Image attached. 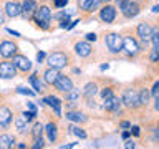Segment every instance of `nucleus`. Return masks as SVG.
<instances>
[{"label": "nucleus", "mask_w": 159, "mask_h": 149, "mask_svg": "<svg viewBox=\"0 0 159 149\" xmlns=\"http://www.w3.org/2000/svg\"><path fill=\"white\" fill-rule=\"evenodd\" d=\"M52 18H53V13H52V8L48 7L47 3H42L38 5L37 8H35V12L32 15V18L35 23H37V28L43 30V32H47V30L52 28Z\"/></svg>", "instance_id": "1"}, {"label": "nucleus", "mask_w": 159, "mask_h": 149, "mask_svg": "<svg viewBox=\"0 0 159 149\" xmlns=\"http://www.w3.org/2000/svg\"><path fill=\"white\" fill-rule=\"evenodd\" d=\"M121 37H123L121 38V53H124L128 58H138L143 52L141 42L136 37H133V33H129V32L121 35Z\"/></svg>", "instance_id": "2"}, {"label": "nucleus", "mask_w": 159, "mask_h": 149, "mask_svg": "<svg viewBox=\"0 0 159 149\" xmlns=\"http://www.w3.org/2000/svg\"><path fill=\"white\" fill-rule=\"evenodd\" d=\"M45 58H47L45 63H47L48 66L57 68V70H63L71 63V55H70L68 52H63V50H57V52L48 53Z\"/></svg>", "instance_id": "3"}, {"label": "nucleus", "mask_w": 159, "mask_h": 149, "mask_svg": "<svg viewBox=\"0 0 159 149\" xmlns=\"http://www.w3.org/2000/svg\"><path fill=\"white\" fill-rule=\"evenodd\" d=\"M119 99H121V106H124L128 111H139V108H141L136 88H124L121 91Z\"/></svg>", "instance_id": "4"}, {"label": "nucleus", "mask_w": 159, "mask_h": 149, "mask_svg": "<svg viewBox=\"0 0 159 149\" xmlns=\"http://www.w3.org/2000/svg\"><path fill=\"white\" fill-rule=\"evenodd\" d=\"M121 33L118 32H108L103 38L104 47L108 48V52L111 55H119L121 53Z\"/></svg>", "instance_id": "5"}, {"label": "nucleus", "mask_w": 159, "mask_h": 149, "mask_svg": "<svg viewBox=\"0 0 159 149\" xmlns=\"http://www.w3.org/2000/svg\"><path fill=\"white\" fill-rule=\"evenodd\" d=\"M116 15H118V8L114 7V5L106 3V5H101V7L98 8V18L106 25L113 23L114 20H116Z\"/></svg>", "instance_id": "6"}, {"label": "nucleus", "mask_w": 159, "mask_h": 149, "mask_svg": "<svg viewBox=\"0 0 159 149\" xmlns=\"http://www.w3.org/2000/svg\"><path fill=\"white\" fill-rule=\"evenodd\" d=\"M151 32H152V27L149 25L148 22H141L136 25L134 28V33H136V38L141 42L143 47H148L149 43V37H151Z\"/></svg>", "instance_id": "7"}, {"label": "nucleus", "mask_w": 159, "mask_h": 149, "mask_svg": "<svg viewBox=\"0 0 159 149\" xmlns=\"http://www.w3.org/2000/svg\"><path fill=\"white\" fill-rule=\"evenodd\" d=\"M10 60H12V63L15 65L17 71H20V73H25V74L32 71V66H33V65H32V61H30V60H28L27 56H25V55L15 53V55H13V56L10 58Z\"/></svg>", "instance_id": "8"}, {"label": "nucleus", "mask_w": 159, "mask_h": 149, "mask_svg": "<svg viewBox=\"0 0 159 149\" xmlns=\"http://www.w3.org/2000/svg\"><path fill=\"white\" fill-rule=\"evenodd\" d=\"M52 86L57 89L58 93H61V94H65L66 91H70V89H71L75 84H73V79L68 76V74H63V73H60L58 74V78L55 79L53 81V84Z\"/></svg>", "instance_id": "9"}, {"label": "nucleus", "mask_w": 159, "mask_h": 149, "mask_svg": "<svg viewBox=\"0 0 159 149\" xmlns=\"http://www.w3.org/2000/svg\"><path fill=\"white\" fill-rule=\"evenodd\" d=\"M119 12H121L123 18L131 20V18L136 17V15H139V12H141V3H139V0H129Z\"/></svg>", "instance_id": "10"}, {"label": "nucleus", "mask_w": 159, "mask_h": 149, "mask_svg": "<svg viewBox=\"0 0 159 149\" xmlns=\"http://www.w3.org/2000/svg\"><path fill=\"white\" fill-rule=\"evenodd\" d=\"M18 74L17 68H15V65L12 63V60H7L3 58L2 61H0V78L3 79H12Z\"/></svg>", "instance_id": "11"}, {"label": "nucleus", "mask_w": 159, "mask_h": 149, "mask_svg": "<svg viewBox=\"0 0 159 149\" xmlns=\"http://www.w3.org/2000/svg\"><path fill=\"white\" fill-rule=\"evenodd\" d=\"M76 5H78V8L81 13L89 15V13L96 12V10L103 5V2L101 0H76Z\"/></svg>", "instance_id": "12"}, {"label": "nucleus", "mask_w": 159, "mask_h": 149, "mask_svg": "<svg viewBox=\"0 0 159 149\" xmlns=\"http://www.w3.org/2000/svg\"><path fill=\"white\" fill-rule=\"evenodd\" d=\"M17 52H18V45L13 40H3V42H0V56L2 58L10 60Z\"/></svg>", "instance_id": "13"}, {"label": "nucleus", "mask_w": 159, "mask_h": 149, "mask_svg": "<svg viewBox=\"0 0 159 149\" xmlns=\"http://www.w3.org/2000/svg\"><path fill=\"white\" fill-rule=\"evenodd\" d=\"M73 52L78 58L84 60V58H89L93 55V47L89 42H86V40H84V42H76L73 47Z\"/></svg>", "instance_id": "14"}, {"label": "nucleus", "mask_w": 159, "mask_h": 149, "mask_svg": "<svg viewBox=\"0 0 159 149\" xmlns=\"http://www.w3.org/2000/svg\"><path fill=\"white\" fill-rule=\"evenodd\" d=\"M103 109H104L106 113H111L113 116H118V114L121 113V99H119V96H116V94H114L113 98L104 99Z\"/></svg>", "instance_id": "15"}, {"label": "nucleus", "mask_w": 159, "mask_h": 149, "mask_svg": "<svg viewBox=\"0 0 159 149\" xmlns=\"http://www.w3.org/2000/svg\"><path fill=\"white\" fill-rule=\"evenodd\" d=\"M3 12L7 15V18H17L20 17V12H22V5H20L18 0H7L3 5Z\"/></svg>", "instance_id": "16"}, {"label": "nucleus", "mask_w": 159, "mask_h": 149, "mask_svg": "<svg viewBox=\"0 0 159 149\" xmlns=\"http://www.w3.org/2000/svg\"><path fill=\"white\" fill-rule=\"evenodd\" d=\"M43 131L47 133L48 141L50 142H58V134H60V128L58 123L55 119H48L47 124H43Z\"/></svg>", "instance_id": "17"}, {"label": "nucleus", "mask_w": 159, "mask_h": 149, "mask_svg": "<svg viewBox=\"0 0 159 149\" xmlns=\"http://www.w3.org/2000/svg\"><path fill=\"white\" fill-rule=\"evenodd\" d=\"M80 98H81V91L80 88H71L70 91L65 93V104L70 108V109H76V104L80 103Z\"/></svg>", "instance_id": "18"}, {"label": "nucleus", "mask_w": 159, "mask_h": 149, "mask_svg": "<svg viewBox=\"0 0 159 149\" xmlns=\"http://www.w3.org/2000/svg\"><path fill=\"white\" fill-rule=\"evenodd\" d=\"M13 123V111L7 104H0V128L7 129Z\"/></svg>", "instance_id": "19"}, {"label": "nucleus", "mask_w": 159, "mask_h": 149, "mask_svg": "<svg viewBox=\"0 0 159 149\" xmlns=\"http://www.w3.org/2000/svg\"><path fill=\"white\" fill-rule=\"evenodd\" d=\"M28 81H30V84L33 86L35 93H38V94H45V91H47V86H48V84L43 81V78L40 76V74L32 73V74H30V78H28Z\"/></svg>", "instance_id": "20"}, {"label": "nucleus", "mask_w": 159, "mask_h": 149, "mask_svg": "<svg viewBox=\"0 0 159 149\" xmlns=\"http://www.w3.org/2000/svg\"><path fill=\"white\" fill-rule=\"evenodd\" d=\"M20 5H22L20 17H23L25 20H30V18H32V15H33V12H35V8L38 7V2H37V0H23Z\"/></svg>", "instance_id": "21"}, {"label": "nucleus", "mask_w": 159, "mask_h": 149, "mask_svg": "<svg viewBox=\"0 0 159 149\" xmlns=\"http://www.w3.org/2000/svg\"><path fill=\"white\" fill-rule=\"evenodd\" d=\"M43 103L53 109V113L57 114V118L61 116V104H63V101H61L60 98L53 96V94H50V96H45V98H43Z\"/></svg>", "instance_id": "22"}, {"label": "nucleus", "mask_w": 159, "mask_h": 149, "mask_svg": "<svg viewBox=\"0 0 159 149\" xmlns=\"http://www.w3.org/2000/svg\"><path fill=\"white\" fill-rule=\"evenodd\" d=\"M65 118H66L68 121L78 123V124H84L88 121V116L83 111H80V109H68L66 114H65Z\"/></svg>", "instance_id": "23"}, {"label": "nucleus", "mask_w": 159, "mask_h": 149, "mask_svg": "<svg viewBox=\"0 0 159 149\" xmlns=\"http://www.w3.org/2000/svg\"><path fill=\"white\" fill-rule=\"evenodd\" d=\"M98 91H99L98 83H96V81H89V83H86V84L83 86L81 96H83L84 99H91V98H94V96L98 94Z\"/></svg>", "instance_id": "24"}, {"label": "nucleus", "mask_w": 159, "mask_h": 149, "mask_svg": "<svg viewBox=\"0 0 159 149\" xmlns=\"http://www.w3.org/2000/svg\"><path fill=\"white\" fill-rule=\"evenodd\" d=\"M136 93H138V99H139L141 108H148L149 104H151V94H149V89L146 86H139L136 89Z\"/></svg>", "instance_id": "25"}, {"label": "nucleus", "mask_w": 159, "mask_h": 149, "mask_svg": "<svg viewBox=\"0 0 159 149\" xmlns=\"http://www.w3.org/2000/svg\"><path fill=\"white\" fill-rule=\"evenodd\" d=\"M13 124H15V129H17V133H18V134H27V133L30 131L28 121L23 118V114H22V116H17V118H15Z\"/></svg>", "instance_id": "26"}, {"label": "nucleus", "mask_w": 159, "mask_h": 149, "mask_svg": "<svg viewBox=\"0 0 159 149\" xmlns=\"http://www.w3.org/2000/svg\"><path fill=\"white\" fill-rule=\"evenodd\" d=\"M15 147V136L8 133L0 134V149H10Z\"/></svg>", "instance_id": "27"}, {"label": "nucleus", "mask_w": 159, "mask_h": 149, "mask_svg": "<svg viewBox=\"0 0 159 149\" xmlns=\"http://www.w3.org/2000/svg\"><path fill=\"white\" fill-rule=\"evenodd\" d=\"M58 74H60V70L48 66V68L43 71V76H42V78H43V81L47 83V84H53V81L58 78Z\"/></svg>", "instance_id": "28"}, {"label": "nucleus", "mask_w": 159, "mask_h": 149, "mask_svg": "<svg viewBox=\"0 0 159 149\" xmlns=\"http://www.w3.org/2000/svg\"><path fill=\"white\" fill-rule=\"evenodd\" d=\"M30 136H32V139H37V138H42L43 136V123H40V121H35L33 123V126L30 128Z\"/></svg>", "instance_id": "29"}, {"label": "nucleus", "mask_w": 159, "mask_h": 149, "mask_svg": "<svg viewBox=\"0 0 159 149\" xmlns=\"http://www.w3.org/2000/svg\"><path fill=\"white\" fill-rule=\"evenodd\" d=\"M98 93H99V96H101V99L104 101V99L114 96V86H103V88H99Z\"/></svg>", "instance_id": "30"}, {"label": "nucleus", "mask_w": 159, "mask_h": 149, "mask_svg": "<svg viewBox=\"0 0 159 149\" xmlns=\"http://www.w3.org/2000/svg\"><path fill=\"white\" fill-rule=\"evenodd\" d=\"M70 133L75 134V136L80 138V139H86V138H88L86 131H84V129H83L81 126H70Z\"/></svg>", "instance_id": "31"}, {"label": "nucleus", "mask_w": 159, "mask_h": 149, "mask_svg": "<svg viewBox=\"0 0 159 149\" xmlns=\"http://www.w3.org/2000/svg\"><path fill=\"white\" fill-rule=\"evenodd\" d=\"M149 42H151L152 48L159 50V30H157V27H152V32H151V37H149Z\"/></svg>", "instance_id": "32"}, {"label": "nucleus", "mask_w": 159, "mask_h": 149, "mask_svg": "<svg viewBox=\"0 0 159 149\" xmlns=\"http://www.w3.org/2000/svg\"><path fill=\"white\" fill-rule=\"evenodd\" d=\"M149 61L151 63H157L159 61V50H156V48L149 50Z\"/></svg>", "instance_id": "33"}, {"label": "nucleus", "mask_w": 159, "mask_h": 149, "mask_svg": "<svg viewBox=\"0 0 159 149\" xmlns=\"http://www.w3.org/2000/svg\"><path fill=\"white\" fill-rule=\"evenodd\" d=\"M149 94H151L152 99L159 98V81H157V79L154 81V84H152V88H151V91H149Z\"/></svg>", "instance_id": "34"}, {"label": "nucleus", "mask_w": 159, "mask_h": 149, "mask_svg": "<svg viewBox=\"0 0 159 149\" xmlns=\"http://www.w3.org/2000/svg\"><path fill=\"white\" fill-rule=\"evenodd\" d=\"M32 149H40V147H45V141H43V138H37V139H33V144L30 146Z\"/></svg>", "instance_id": "35"}, {"label": "nucleus", "mask_w": 159, "mask_h": 149, "mask_svg": "<svg viewBox=\"0 0 159 149\" xmlns=\"http://www.w3.org/2000/svg\"><path fill=\"white\" fill-rule=\"evenodd\" d=\"M70 0H53V7L55 8H63V7H66Z\"/></svg>", "instance_id": "36"}, {"label": "nucleus", "mask_w": 159, "mask_h": 149, "mask_svg": "<svg viewBox=\"0 0 159 149\" xmlns=\"http://www.w3.org/2000/svg\"><path fill=\"white\" fill-rule=\"evenodd\" d=\"M129 134H133L134 138H139L141 136V128L139 126H131L129 128Z\"/></svg>", "instance_id": "37"}, {"label": "nucleus", "mask_w": 159, "mask_h": 149, "mask_svg": "<svg viewBox=\"0 0 159 149\" xmlns=\"http://www.w3.org/2000/svg\"><path fill=\"white\" fill-rule=\"evenodd\" d=\"M35 116H37V113L30 111V109H28V111H25V113H23V118L27 119L28 123H30V121H35Z\"/></svg>", "instance_id": "38"}, {"label": "nucleus", "mask_w": 159, "mask_h": 149, "mask_svg": "<svg viewBox=\"0 0 159 149\" xmlns=\"http://www.w3.org/2000/svg\"><path fill=\"white\" fill-rule=\"evenodd\" d=\"M113 2H114V7L121 10V8L124 7V5H126V3L129 2V0H113Z\"/></svg>", "instance_id": "39"}, {"label": "nucleus", "mask_w": 159, "mask_h": 149, "mask_svg": "<svg viewBox=\"0 0 159 149\" xmlns=\"http://www.w3.org/2000/svg\"><path fill=\"white\" fill-rule=\"evenodd\" d=\"M123 147L124 149H134V147H136V142H134L133 139H126V142H124Z\"/></svg>", "instance_id": "40"}, {"label": "nucleus", "mask_w": 159, "mask_h": 149, "mask_svg": "<svg viewBox=\"0 0 159 149\" xmlns=\"http://www.w3.org/2000/svg\"><path fill=\"white\" fill-rule=\"evenodd\" d=\"M96 40H98V35L96 33H86V42L91 43V42H96Z\"/></svg>", "instance_id": "41"}, {"label": "nucleus", "mask_w": 159, "mask_h": 149, "mask_svg": "<svg viewBox=\"0 0 159 149\" xmlns=\"http://www.w3.org/2000/svg\"><path fill=\"white\" fill-rule=\"evenodd\" d=\"M17 93H20V94H28V96H33V91H30V89H25V88H17Z\"/></svg>", "instance_id": "42"}, {"label": "nucleus", "mask_w": 159, "mask_h": 149, "mask_svg": "<svg viewBox=\"0 0 159 149\" xmlns=\"http://www.w3.org/2000/svg\"><path fill=\"white\" fill-rule=\"evenodd\" d=\"M45 56H47V53H45V52H38V53H37V60H38V63H42L43 60H45Z\"/></svg>", "instance_id": "43"}, {"label": "nucleus", "mask_w": 159, "mask_h": 149, "mask_svg": "<svg viewBox=\"0 0 159 149\" xmlns=\"http://www.w3.org/2000/svg\"><path fill=\"white\" fill-rule=\"evenodd\" d=\"M119 128H123V129H129V128H131V123H129V121H121V123H119Z\"/></svg>", "instance_id": "44"}, {"label": "nucleus", "mask_w": 159, "mask_h": 149, "mask_svg": "<svg viewBox=\"0 0 159 149\" xmlns=\"http://www.w3.org/2000/svg\"><path fill=\"white\" fill-rule=\"evenodd\" d=\"M5 20H7V15H5V12H3L2 8H0V25H3Z\"/></svg>", "instance_id": "45"}, {"label": "nucleus", "mask_w": 159, "mask_h": 149, "mask_svg": "<svg viewBox=\"0 0 159 149\" xmlns=\"http://www.w3.org/2000/svg\"><path fill=\"white\" fill-rule=\"evenodd\" d=\"M27 108L30 109V111H33V113H37V114H38V111H37V106H35L33 103H28V104H27Z\"/></svg>", "instance_id": "46"}, {"label": "nucleus", "mask_w": 159, "mask_h": 149, "mask_svg": "<svg viewBox=\"0 0 159 149\" xmlns=\"http://www.w3.org/2000/svg\"><path fill=\"white\" fill-rule=\"evenodd\" d=\"M121 136H123V139H128V138H129V129H124Z\"/></svg>", "instance_id": "47"}, {"label": "nucleus", "mask_w": 159, "mask_h": 149, "mask_svg": "<svg viewBox=\"0 0 159 149\" xmlns=\"http://www.w3.org/2000/svg\"><path fill=\"white\" fill-rule=\"evenodd\" d=\"M15 146H17V147H22V149H23V147H27V144H25V142H20V144H15Z\"/></svg>", "instance_id": "48"}, {"label": "nucleus", "mask_w": 159, "mask_h": 149, "mask_svg": "<svg viewBox=\"0 0 159 149\" xmlns=\"http://www.w3.org/2000/svg\"><path fill=\"white\" fill-rule=\"evenodd\" d=\"M152 12H154V13L159 12V7H157V5H154V7H152Z\"/></svg>", "instance_id": "49"}, {"label": "nucleus", "mask_w": 159, "mask_h": 149, "mask_svg": "<svg viewBox=\"0 0 159 149\" xmlns=\"http://www.w3.org/2000/svg\"><path fill=\"white\" fill-rule=\"evenodd\" d=\"M108 68H109V65H108V63H106V65H101V70H108Z\"/></svg>", "instance_id": "50"}, {"label": "nucleus", "mask_w": 159, "mask_h": 149, "mask_svg": "<svg viewBox=\"0 0 159 149\" xmlns=\"http://www.w3.org/2000/svg\"><path fill=\"white\" fill-rule=\"evenodd\" d=\"M101 2H104V3H109V2H113V0H101Z\"/></svg>", "instance_id": "51"}]
</instances>
